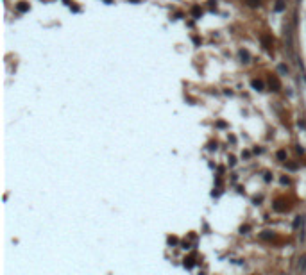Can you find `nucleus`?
I'll return each mask as SVG.
<instances>
[{
	"instance_id": "17",
	"label": "nucleus",
	"mask_w": 306,
	"mask_h": 275,
	"mask_svg": "<svg viewBox=\"0 0 306 275\" xmlns=\"http://www.w3.org/2000/svg\"><path fill=\"white\" fill-rule=\"evenodd\" d=\"M247 231H249V225H243L242 229H240V232H242V234H245Z\"/></svg>"
},
{
	"instance_id": "15",
	"label": "nucleus",
	"mask_w": 306,
	"mask_h": 275,
	"mask_svg": "<svg viewBox=\"0 0 306 275\" xmlns=\"http://www.w3.org/2000/svg\"><path fill=\"white\" fill-rule=\"evenodd\" d=\"M299 223H303V218H301V216H297V218H296V222H294V227H299Z\"/></svg>"
},
{
	"instance_id": "9",
	"label": "nucleus",
	"mask_w": 306,
	"mask_h": 275,
	"mask_svg": "<svg viewBox=\"0 0 306 275\" xmlns=\"http://www.w3.org/2000/svg\"><path fill=\"white\" fill-rule=\"evenodd\" d=\"M260 236H261V239H272V238H274V234H272V232H269V231L261 232Z\"/></svg>"
},
{
	"instance_id": "20",
	"label": "nucleus",
	"mask_w": 306,
	"mask_h": 275,
	"mask_svg": "<svg viewBox=\"0 0 306 275\" xmlns=\"http://www.w3.org/2000/svg\"><path fill=\"white\" fill-rule=\"evenodd\" d=\"M229 164H231V166L234 164V157H233V155H229Z\"/></svg>"
},
{
	"instance_id": "4",
	"label": "nucleus",
	"mask_w": 306,
	"mask_h": 275,
	"mask_svg": "<svg viewBox=\"0 0 306 275\" xmlns=\"http://www.w3.org/2000/svg\"><path fill=\"white\" fill-rule=\"evenodd\" d=\"M251 86H253L256 91H263V82H261V81H258V79H254V81L251 82Z\"/></svg>"
},
{
	"instance_id": "18",
	"label": "nucleus",
	"mask_w": 306,
	"mask_h": 275,
	"mask_svg": "<svg viewBox=\"0 0 306 275\" xmlns=\"http://www.w3.org/2000/svg\"><path fill=\"white\" fill-rule=\"evenodd\" d=\"M168 243L170 245H176V243H177V239H176V238H168Z\"/></svg>"
},
{
	"instance_id": "1",
	"label": "nucleus",
	"mask_w": 306,
	"mask_h": 275,
	"mask_svg": "<svg viewBox=\"0 0 306 275\" xmlns=\"http://www.w3.org/2000/svg\"><path fill=\"white\" fill-rule=\"evenodd\" d=\"M269 84H270V88H272L274 91H279V90H281V82H279V79H277L276 75H270V77H269Z\"/></svg>"
},
{
	"instance_id": "12",
	"label": "nucleus",
	"mask_w": 306,
	"mask_h": 275,
	"mask_svg": "<svg viewBox=\"0 0 306 275\" xmlns=\"http://www.w3.org/2000/svg\"><path fill=\"white\" fill-rule=\"evenodd\" d=\"M184 266H186V268H192V266H193V259H192V257L184 259Z\"/></svg>"
},
{
	"instance_id": "7",
	"label": "nucleus",
	"mask_w": 306,
	"mask_h": 275,
	"mask_svg": "<svg viewBox=\"0 0 306 275\" xmlns=\"http://www.w3.org/2000/svg\"><path fill=\"white\" fill-rule=\"evenodd\" d=\"M192 14H193V16H195V18H199V16H201V14H202L201 7H199V6H193V7H192Z\"/></svg>"
},
{
	"instance_id": "14",
	"label": "nucleus",
	"mask_w": 306,
	"mask_h": 275,
	"mask_svg": "<svg viewBox=\"0 0 306 275\" xmlns=\"http://www.w3.org/2000/svg\"><path fill=\"white\" fill-rule=\"evenodd\" d=\"M286 168L294 172V170H297V164H296V163H288V164H286Z\"/></svg>"
},
{
	"instance_id": "13",
	"label": "nucleus",
	"mask_w": 306,
	"mask_h": 275,
	"mask_svg": "<svg viewBox=\"0 0 306 275\" xmlns=\"http://www.w3.org/2000/svg\"><path fill=\"white\" fill-rule=\"evenodd\" d=\"M277 159H281V161H283V159H286V152H285V150H279V152H277Z\"/></svg>"
},
{
	"instance_id": "2",
	"label": "nucleus",
	"mask_w": 306,
	"mask_h": 275,
	"mask_svg": "<svg viewBox=\"0 0 306 275\" xmlns=\"http://www.w3.org/2000/svg\"><path fill=\"white\" fill-rule=\"evenodd\" d=\"M274 209L277 211V213H283V211H286V209H288V205H285V202H283V200H277V202L274 204Z\"/></svg>"
},
{
	"instance_id": "8",
	"label": "nucleus",
	"mask_w": 306,
	"mask_h": 275,
	"mask_svg": "<svg viewBox=\"0 0 306 275\" xmlns=\"http://www.w3.org/2000/svg\"><path fill=\"white\" fill-rule=\"evenodd\" d=\"M240 57L243 59V63H249V52L247 50H240Z\"/></svg>"
},
{
	"instance_id": "21",
	"label": "nucleus",
	"mask_w": 306,
	"mask_h": 275,
	"mask_svg": "<svg viewBox=\"0 0 306 275\" xmlns=\"http://www.w3.org/2000/svg\"><path fill=\"white\" fill-rule=\"evenodd\" d=\"M131 2H140V0H131Z\"/></svg>"
},
{
	"instance_id": "11",
	"label": "nucleus",
	"mask_w": 306,
	"mask_h": 275,
	"mask_svg": "<svg viewBox=\"0 0 306 275\" xmlns=\"http://www.w3.org/2000/svg\"><path fill=\"white\" fill-rule=\"evenodd\" d=\"M299 268L303 270V272H306V255L301 259V263H299Z\"/></svg>"
},
{
	"instance_id": "16",
	"label": "nucleus",
	"mask_w": 306,
	"mask_h": 275,
	"mask_svg": "<svg viewBox=\"0 0 306 275\" xmlns=\"http://www.w3.org/2000/svg\"><path fill=\"white\" fill-rule=\"evenodd\" d=\"M279 71H281V73H286V71H288V68H286L285 64H281V66H279Z\"/></svg>"
},
{
	"instance_id": "3",
	"label": "nucleus",
	"mask_w": 306,
	"mask_h": 275,
	"mask_svg": "<svg viewBox=\"0 0 306 275\" xmlns=\"http://www.w3.org/2000/svg\"><path fill=\"white\" fill-rule=\"evenodd\" d=\"M261 43H263V47L267 50H270L272 48V38H269V36H261Z\"/></svg>"
},
{
	"instance_id": "10",
	"label": "nucleus",
	"mask_w": 306,
	"mask_h": 275,
	"mask_svg": "<svg viewBox=\"0 0 306 275\" xmlns=\"http://www.w3.org/2000/svg\"><path fill=\"white\" fill-rule=\"evenodd\" d=\"M283 9H285V2H283V0H279V2L276 4V11H283Z\"/></svg>"
},
{
	"instance_id": "6",
	"label": "nucleus",
	"mask_w": 306,
	"mask_h": 275,
	"mask_svg": "<svg viewBox=\"0 0 306 275\" xmlns=\"http://www.w3.org/2000/svg\"><path fill=\"white\" fill-rule=\"evenodd\" d=\"M245 4L249 7H260L261 6V0H245Z\"/></svg>"
},
{
	"instance_id": "19",
	"label": "nucleus",
	"mask_w": 306,
	"mask_h": 275,
	"mask_svg": "<svg viewBox=\"0 0 306 275\" xmlns=\"http://www.w3.org/2000/svg\"><path fill=\"white\" fill-rule=\"evenodd\" d=\"M296 150H297V152H299V154H303V152H304V148H303V147H301V145H299V147H297Z\"/></svg>"
},
{
	"instance_id": "5",
	"label": "nucleus",
	"mask_w": 306,
	"mask_h": 275,
	"mask_svg": "<svg viewBox=\"0 0 306 275\" xmlns=\"http://www.w3.org/2000/svg\"><path fill=\"white\" fill-rule=\"evenodd\" d=\"M16 9L20 11V13H27V11H29V4H27V2H20V4L16 6Z\"/></svg>"
}]
</instances>
